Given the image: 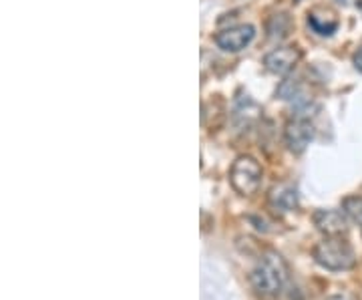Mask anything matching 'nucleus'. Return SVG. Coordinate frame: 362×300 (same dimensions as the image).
I'll use <instances>...</instances> for the list:
<instances>
[{"label":"nucleus","mask_w":362,"mask_h":300,"mask_svg":"<svg viewBox=\"0 0 362 300\" xmlns=\"http://www.w3.org/2000/svg\"><path fill=\"white\" fill-rule=\"evenodd\" d=\"M262 165L251 156H240L229 169V184L240 195H253L262 186Z\"/></svg>","instance_id":"nucleus-3"},{"label":"nucleus","mask_w":362,"mask_h":300,"mask_svg":"<svg viewBox=\"0 0 362 300\" xmlns=\"http://www.w3.org/2000/svg\"><path fill=\"white\" fill-rule=\"evenodd\" d=\"M300 95V83L296 79H286L278 87L280 99H296Z\"/></svg>","instance_id":"nucleus-12"},{"label":"nucleus","mask_w":362,"mask_h":300,"mask_svg":"<svg viewBox=\"0 0 362 300\" xmlns=\"http://www.w3.org/2000/svg\"><path fill=\"white\" fill-rule=\"evenodd\" d=\"M284 139H286V145L288 149L294 153V156H300L306 151V147L310 145V141L314 139V127L308 119H292L286 129H284Z\"/></svg>","instance_id":"nucleus-5"},{"label":"nucleus","mask_w":362,"mask_h":300,"mask_svg":"<svg viewBox=\"0 0 362 300\" xmlns=\"http://www.w3.org/2000/svg\"><path fill=\"white\" fill-rule=\"evenodd\" d=\"M256 36V28L251 25H238V27L225 28L216 34V45L225 53H240L244 51Z\"/></svg>","instance_id":"nucleus-4"},{"label":"nucleus","mask_w":362,"mask_h":300,"mask_svg":"<svg viewBox=\"0 0 362 300\" xmlns=\"http://www.w3.org/2000/svg\"><path fill=\"white\" fill-rule=\"evenodd\" d=\"M342 208H344V212H346V216L352 219L359 228L362 230V197L361 195H350V197H346L344 200V204H342Z\"/></svg>","instance_id":"nucleus-11"},{"label":"nucleus","mask_w":362,"mask_h":300,"mask_svg":"<svg viewBox=\"0 0 362 300\" xmlns=\"http://www.w3.org/2000/svg\"><path fill=\"white\" fill-rule=\"evenodd\" d=\"M314 226L324 236H342L348 232V216L344 210H316L314 212Z\"/></svg>","instance_id":"nucleus-6"},{"label":"nucleus","mask_w":362,"mask_h":300,"mask_svg":"<svg viewBox=\"0 0 362 300\" xmlns=\"http://www.w3.org/2000/svg\"><path fill=\"white\" fill-rule=\"evenodd\" d=\"M326 300H354V297H350V294H335V297H328Z\"/></svg>","instance_id":"nucleus-14"},{"label":"nucleus","mask_w":362,"mask_h":300,"mask_svg":"<svg viewBox=\"0 0 362 300\" xmlns=\"http://www.w3.org/2000/svg\"><path fill=\"white\" fill-rule=\"evenodd\" d=\"M292 27H294L292 17L288 12H278V14L270 17L266 30H268V36L272 41H282V39H286L290 34Z\"/></svg>","instance_id":"nucleus-9"},{"label":"nucleus","mask_w":362,"mask_h":300,"mask_svg":"<svg viewBox=\"0 0 362 300\" xmlns=\"http://www.w3.org/2000/svg\"><path fill=\"white\" fill-rule=\"evenodd\" d=\"M298 61H300V51L296 47H282L264 56V67L274 75H286L298 65Z\"/></svg>","instance_id":"nucleus-7"},{"label":"nucleus","mask_w":362,"mask_h":300,"mask_svg":"<svg viewBox=\"0 0 362 300\" xmlns=\"http://www.w3.org/2000/svg\"><path fill=\"white\" fill-rule=\"evenodd\" d=\"M268 206L276 214H290L298 208V190L292 184H278L270 190Z\"/></svg>","instance_id":"nucleus-8"},{"label":"nucleus","mask_w":362,"mask_h":300,"mask_svg":"<svg viewBox=\"0 0 362 300\" xmlns=\"http://www.w3.org/2000/svg\"><path fill=\"white\" fill-rule=\"evenodd\" d=\"M288 280V266L282 254L276 250H266L260 260L256 262L250 274V282L253 290L260 297L274 299L284 290V284Z\"/></svg>","instance_id":"nucleus-1"},{"label":"nucleus","mask_w":362,"mask_h":300,"mask_svg":"<svg viewBox=\"0 0 362 300\" xmlns=\"http://www.w3.org/2000/svg\"><path fill=\"white\" fill-rule=\"evenodd\" d=\"M354 67L362 73V49H359V51L354 53Z\"/></svg>","instance_id":"nucleus-13"},{"label":"nucleus","mask_w":362,"mask_h":300,"mask_svg":"<svg viewBox=\"0 0 362 300\" xmlns=\"http://www.w3.org/2000/svg\"><path fill=\"white\" fill-rule=\"evenodd\" d=\"M308 25L314 28V32H318V34H324V36H328V34H332L336 28H338V21L335 19V14H320V12H308Z\"/></svg>","instance_id":"nucleus-10"},{"label":"nucleus","mask_w":362,"mask_h":300,"mask_svg":"<svg viewBox=\"0 0 362 300\" xmlns=\"http://www.w3.org/2000/svg\"><path fill=\"white\" fill-rule=\"evenodd\" d=\"M314 262L330 272H342L350 270L357 264L354 248L342 240V236H326V240L318 242L312 250Z\"/></svg>","instance_id":"nucleus-2"}]
</instances>
